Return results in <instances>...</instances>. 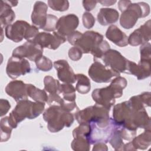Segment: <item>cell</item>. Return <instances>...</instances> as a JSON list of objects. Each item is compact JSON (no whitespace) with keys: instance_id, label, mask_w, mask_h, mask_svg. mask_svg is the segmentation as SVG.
Masks as SVG:
<instances>
[{"instance_id":"obj_1","label":"cell","mask_w":151,"mask_h":151,"mask_svg":"<svg viewBox=\"0 0 151 151\" xmlns=\"http://www.w3.org/2000/svg\"><path fill=\"white\" fill-rule=\"evenodd\" d=\"M127 84L126 78L120 76L116 77L111 80L109 86L95 89L92 93V98L96 104L110 110L115 103V99L122 96L123 90Z\"/></svg>"},{"instance_id":"obj_2","label":"cell","mask_w":151,"mask_h":151,"mask_svg":"<svg viewBox=\"0 0 151 151\" xmlns=\"http://www.w3.org/2000/svg\"><path fill=\"white\" fill-rule=\"evenodd\" d=\"M45 103L32 102L27 99L17 102L15 109L8 116V122L13 129L26 118L33 119L39 116L44 111Z\"/></svg>"},{"instance_id":"obj_3","label":"cell","mask_w":151,"mask_h":151,"mask_svg":"<svg viewBox=\"0 0 151 151\" xmlns=\"http://www.w3.org/2000/svg\"><path fill=\"white\" fill-rule=\"evenodd\" d=\"M109 111L103 106L96 104L77 111L75 117L80 124H94L99 127L103 128L109 126L111 122V118L109 117Z\"/></svg>"},{"instance_id":"obj_4","label":"cell","mask_w":151,"mask_h":151,"mask_svg":"<svg viewBox=\"0 0 151 151\" xmlns=\"http://www.w3.org/2000/svg\"><path fill=\"white\" fill-rule=\"evenodd\" d=\"M43 119L47 123L48 129L52 133L58 132L64 127H69L74 120L71 113L56 104L51 105L44 111Z\"/></svg>"},{"instance_id":"obj_5","label":"cell","mask_w":151,"mask_h":151,"mask_svg":"<svg viewBox=\"0 0 151 151\" xmlns=\"http://www.w3.org/2000/svg\"><path fill=\"white\" fill-rule=\"evenodd\" d=\"M150 14V6L145 2L131 3L122 12L120 24L124 29L133 28L140 18H144Z\"/></svg>"},{"instance_id":"obj_6","label":"cell","mask_w":151,"mask_h":151,"mask_svg":"<svg viewBox=\"0 0 151 151\" xmlns=\"http://www.w3.org/2000/svg\"><path fill=\"white\" fill-rule=\"evenodd\" d=\"M103 40L101 34L93 31H88L81 34L74 46L78 48L83 53H90L93 55Z\"/></svg>"},{"instance_id":"obj_7","label":"cell","mask_w":151,"mask_h":151,"mask_svg":"<svg viewBox=\"0 0 151 151\" xmlns=\"http://www.w3.org/2000/svg\"><path fill=\"white\" fill-rule=\"evenodd\" d=\"M101 59L107 67L120 74H127L129 60L123 56L119 51L109 49L104 53Z\"/></svg>"},{"instance_id":"obj_8","label":"cell","mask_w":151,"mask_h":151,"mask_svg":"<svg viewBox=\"0 0 151 151\" xmlns=\"http://www.w3.org/2000/svg\"><path fill=\"white\" fill-rule=\"evenodd\" d=\"M88 75L93 81L98 83H109L120 73L113 71L98 61H94L88 69Z\"/></svg>"},{"instance_id":"obj_9","label":"cell","mask_w":151,"mask_h":151,"mask_svg":"<svg viewBox=\"0 0 151 151\" xmlns=\"http://www.w3.org/2000/svg\"><path fill=\"white\" fill-rule=\"evenodd\" d=\"M31 71L30 64L27 60L16 56H12L8 61L6 73L9 77L15 79Z\"/></svg>"},{"instance_id":"obj_10","label":"cell","mask_w":151,"mask_h":151,"mask_svg":"<svg viewBox=\"0 0 151 151\" xmlns=\"http://www.w3.org/2000/svg\"><path fill=\"white\" fill-rule=\"evenodd\" d=\"M65 41L66 38L65 37L54 31L52 34L46 32H39L33 42L42 48H47L51 50H56Z\"/></svg>"},{"instance_id":"obj_11","label":"cell","mask_w":151,"mask_h":151,"mask_svg":"<svg viewBox=\"0 0 151 151\" xmlns=\"http://www.w3.org/2000/svg\"><path fill=\"white\" fill-rule=\"evenodd\" d=\"M43 48L34 42L27 41L13 50L12 56L27 58L30 61H35L42 55Z\"/></svg>"},{"instance_id":"obj_12","label":"cell","mask_w":151,"mask_h":151,"mask_svg":"<svg viewBox=\"0 0 151 151\" xmlns=\"http://www.w3.org/2000/svg\"><path fill=\"white\" fill-rule=\"evenodd\" d=\"M78 24V18L75 14H70L63 16L58 19L56 25L57 32L66 38L76 31Z\"/></svg>"},{"instance_id":"obj_13","label":"cell","mask_w":151,"mask_h":151,"mask_svg":"<svg viewBox=\"0 0 151 151\" xmlns=\"http://www.w3.org/2000/svg\"><path fill=\"white\" fill-rule=\"evenodd\" d=\"M30 25L25 21H17L5 28V36L8 39L15 42H19L25 38L27 29Z\"/></svg>"},{"instance_id":"obj_14","label":"cell","mask_w":151,"mask_h":151,"mask_svg":"<svg viewBox=\"0 0 151 151\" xmlns=\"http://www.w3.org/2000/svg\"><path fill=\"white\" fill-rule=\"evenodd\" d=\"M150 24V20H148L134 30L128 37V44L132 46H137L149 42L151 34Z\"/></svg>"},{"instance_id":"obj_15","label":"cell","mask_w":151,"mask_h":151,"mask_svg":"<svg viewBox=\"0 0 151 151\" xmlns=\"http://www.w3.org/2000/svg\"><path fill=\"white\" fill-rule=\"evenodd\" d=\"M53 66L56 69L58 79L64 83L73 84L76 81V75L67 61L59 60L54 61Z\"/></svg>"},{"instance_id":"obj_16","label":"cell","mask_w":151,"mask_h":151,"mask_svg":"<svg viewBox=\"0 0 151 151\" xmlns=\"http://www.w3.org/2000/svg\"><path fill=\"white\" fill-rule=\"evenodd\" d=\"M5 90L6 93L17 102L27 99V84L21 80H13L9 82L6 86Z\"/></svg>"},{"instance_id":"obj_17","label":"cell","mask_w":151,"mask_h":151,"mask_svg":"<svg viewBox=\"0 0 151 151\" xmlns=\"http://www.w3.org/2000/svg\"><path fill=\"white\" fill-rule=\"evenodd\" d=\"M47 11L48 6L45 2L42 1L35 2L31 14V21L33 24L43 29L47 22Z\"/></svg>"},{"instance_id":"obj_18","label":"cell","mask_w":151,"mask_h":151,"mask_svg":"<svg viewBox=\"0 0 151 151\" xmlns=\"http://www.w3.org/2000/svg\"><path fill=\"white\" fill-rule=\"evenodd\" d=\"M106 38L117 46L123 47L128 45V37L116 25L109 27L106 32Z\"/></svg>"},{"instance_id":"obj_19","label":"cell","mask_w":151,"mask_h":151,"mask_svg":"<svg viewBox=\"0 0 151 151\" xmlns=\"http://www.w3.org/2000/svg\"><path fill=\"white\" fill-rule=\"evenodd\" d=\"M119 14L117 10L113 8H101L97 14V20L101 25H107L117 21Z\"/></svg>"},{"instance_id":"obj_20","label":"cell","mask_w":151,"mask_h":151,"mask_svg":"<svg viewBox=\"0 0 151 151\" xmlns=\"http://www.w3.org/2000/svg\"><path fill=\"white\" fill-rule=\"evenodd\" d=\"M1 11H0V24L1 28H6L10 25L15 18L14 11L11 9L5 1H1Z\"/></svg>"},{"instance_id":"obj_21","label":"cell","mask_w":151,"mask_h":151,"mask_svg":"<svg viewBox=\"0 0 151 151\" xmlns=\"http://www.w3.org/2000/svg\"><path fill=\"white\" fill-rule=\"evenodd\" d=\"M135 150L146 149L151 144V131L145 130V131L137 136H135L131 142Z\"/></svg>"},{"instance_id":"obj_22","label":"cell","mask_w":151,"mask_h":151,"mask_svg":"<svg viewBox=\"0 0 151 151\" xmlns=\"http://www.w3.org/2000/svg\"><path fill=\"white\" fill-rule=\"evenodd\" d=\"M27 91L28 96L35 101L47 103L48 99L46 91L40 90L32 84H27Z\"/></svg>"},{"instance_id":"obj_23","label":"cell","mask_w":151,"mask_h":151,"mask_svg":"<svg viewBox=\"0 0 151 151\" xmlns=\"http://www.w3.org/2000/svg\"><path fill=\"white\" fill-rule=\"evenodd\" d=\"M76 89L71 84H60L58 94H61L63 97L62 98L64 100V101L68 103H72L76 101Z\"/></svg>"},{"instance_id":"obj_24","label":"cell","mask_w":151,"mask_h":151,"mask_svg":"<svg viewBox=\"0 0 151 151\" xmlns=\"http://www.w3.org/2000/svg\"><path fill=\"white\" fill-rule=\"evenodd\" d=\"M76 81H77L76 89L80 94L88 93L91 89V83L89 78L83 74H76Z\"/></svg>"},{"instance_id":"obj_25","label":"cell","mask_w":151,"mask_h":151,"mask_svg":"<svg viewBox=\"0 0 151 151\" xmlns=\"http://www.w3.org/2000/svg\"><path fill=\"white\" fill-rule=\"evenodd\" d=\"M44 90L49 94L58 93L60 86V82L50 76H45L44 78Z\"/></svg>"},{"instance_id":"obj_26","label":"cell","mask_w":151,"mask_h":151,"mask_svg":"<svg viewBox=\"0 0 151 151\" xmlns=\"http://www.w3.org/2000/svg\"><path fill=\"white\" fill-rule=\"evenodd\" d=\"M123 139L122 137L120 130L117 126L113 132L109 142L115 150H123L124 144L123 142Z\"/></svg>"},{"instance_id":"obj_27","label":"cell","mask_w":151,"mask_h":151,"mask_svg":"<svg viewBox=\"0 0 151 151\" xmlns=\"http://www.w3.org/2000/svg\"><path fill=\"white\" fill-rule=\"evenodd\" d=\"M1 142H6L11 136L12 127L8 122V117L6 116L1 119Z\"/></svg>"},{"instance_id":"obj_28","label":"cell","mask_w":151,"mask_h":151,"mask_svg":"<svg viewBox=\"0 0 151 151\" xmlns=\"http://www.w3.org/2000/svg\"><path fill=\"white\" fill-rule=\"evenodd\" d=\"M71 146L74 150L88 151L90 149V143L86 138L78 137L74 138Z\"/></svg>"},{"instance_id":"obj_29","label":"cell","mask_w":151,"mask_h":151,"mask_svg":"<svg viewBox=\"0 0 151 151\" xmlns=\"http://www.w3.org/2000/svg\"><path fill=\"white\" fill-rule=\"evenodd\" d=\"M90 133L91 126L90 124H80L77 127L73 130V136L74 138L82 137L88 140Z\"/></svg>"},{"instance_id":"obj_30","label":"cell","mask_w":151,"mask_h":151,"mask_svg":"<svg viewBox=\"0 0 151 151\" xmlns=\"http://www.w3.org/2000/svg\"><path fill=\"white\" fill-rule=\"evenodd\" d=\"M35 62L37 68L42 71H48L53 67V64L51 60L44 55L39 57Z\"/></svg>"},{"instance_id":"obj_31","label":"cell","mask_w":151,"mask_h":151,"mask_svg":"<svg viewBox=\"0 0 151 151\" xmlns=\"http://www.w3.org/2000/svg\"><path fill=\"white\" fill-rule=\"evenodd\" d=\"M48 6L53 10L57 11H65L69 8V2L65 0H49Z\"/></svg>"},{"instance_id":"obj_32","label":"cell","mask_w":151,"mask_h":151,"mask_svg":"<svg viewBox=\"0 0 151 151\" xmlns=\"http://www.w3.org/2000/svg\"><path fill=\"white\" fill-rule=\"evenodd\" d=\"M109 49H110L109 44L106 40H103L93 54L94 61H97L98 59L101 58L104 53Z\"/></svg>"},{"instance_id":"obj_33","label":"cell","mask_w":151,"mask_h":151,"mask_svg":"<svg viewBox=\"0 0 151 151\" xmlns=\"http://www.w3.org/2000/svg\"><path fill=\"white\" fill-rule=\"evenodd\" d=\"M151 45L147 42L141 45L140 47V60L151 61Z\"/></svg>"},{"instance_id":"obj_34","label":"cell","mask_w":151,"mask_h":151,"mask_svg":"<svg viewBox=\"0 0 151 151\" xmlns=\"http://www.w3.org/2000/svg\"><path fill=\"white\" fill-rule=\"evenodd\" d=\"M58 19L56 16L52 14H48L46 24L43 29L48 32L54 31L56 29V25Z\"/></svg>"},{"instance_id":"obj_35","label":"cell","mask_w":151,"mask_h":151,"mask_svg":"<svg viewBox=\"0 0 151 151\" xmlns=\"http://www.w3.org/2000/svg\"><path fill=\"white\" fill-rule=\"evenodd\" d=\"M82 20H83V26L87 29L91 28L94 26L96 21L93 15L88 12H84L83 15Z\"/></svg>"},{"instance_id":"obj_36","label":"cell","mask_w":151,"mask_h":151,"mask_svg":"<svg viewBox=\"0 0 151 151\" xmlns=\"http://www.w3.org/2000/svg\"><path fill=\"white\" fill-rule=\"evenodd\" d=\"M39 33L38 28L34 25H30L27 29L24 39L27 41L33 42L37 35Z\"/></svg>"},{"instance_id":"obj_37","label":"cell","mask_w":151,"mask_h":151,"mask_svg":"<svg viewBox=\"0 0 151 151\" xmlns=\"http://www.w3.org/2000/svg\"><path fill=\"white\" fill-rule=\"evenodd\" d=\"M82 54L83 52L81 51L76 46L71 47L68 51V57L73 61H78L80 60L82 57Z\"/></svg>"},{"instance_id":"obj_38","label":"cell","mask_w":151,"mask_h":151,"mask_svg":"<svg viewBox=\"0 0 151 151\" xmlns=\"http://www.w3.org/2000/svg\"><path fill=\"white\" fill-rule=\"evenodd\" d=\"M11 108V104L9 102L5 99H1L0 100V111L1 117L5 115Z\"/></svg>"},{"instance_id":"obj_39","label":"cell","mask_w":151,"mask_h":151,"mask_svg":"<svg viewBox=\"0 0 151 151\" xmlns=\"http://www.w3.org/2000/svg\"><path fill=\"white\" fill-rule=\"evenodd\" d=\"M81 34H82V33H81L80 32H79L78 31H75L73 33H71L70 35H69L67 37V41H68V42L70 44L74 45L76 42L81 37Z\"/></svg>"},{"instance_id":"obj_40","label":"cell","mask_w":151,"mask_h":151,"mask_svg":"<svg viewBox=\"0 0 151 151\" xmlns=\"http://www.w3.org/2000/svg\"><path fill=\"white\" fill-rule=\"evenodd\" d=\"M97 3V1L84 0L83 1V5L87 11H90L96 7Z\"/></svg>"},{"instance_id":"obj_41","label":"cell","mask_w":151,"mask_h":151,"mask_svg":"<svg viewBox=\"0 0 151 151\" xmlns=\"http://www.w3.org/2000/svg\"><path fill=\"white\" fill-rule=\"evenodd\" d=\"M107 147L106 146V145L105 144V143L104 142H97L94 143V147L93 148V151H96V150H107Z\"/></svg>"},{"instance_id":"obj_42","label":"cell","mask_w":151,"mask_h":151,"mask_svg":"<svg viewBox=\"0 0 151 151\" xmlns=\"http://www.w3.org/2000/svg\"><path fill=\"white\" fill-rule=\"evenodd\" d=\"M132 3L130 1H119L118 2V7L120 9V11L122 12L123 11H124L127 7Z\"/></svg>"},{"instance_id":"obj_43","label":"cell","mask_w":151,"mask_h":151,"mask_svg":"<svg viewBox=\"0 0 151 151\" xmlns=\"http://www.w3.org/2000/svg\"><path fill=\"white\" fill-rule=\"evenodd\" d=\"M97 2L100 3L103 6H110L116 2V1H99Z\"/></svg>"},{"instance_id":"obj_44","label":"cell","mask_w":151,"mask_h":151,"mask_svg":"<svg viewBox=\"0 0 151 151\" xmlns=\"http://www.w3.org/2000/svg\"><path fill=\"white\" fill-rule=\"evenodd\" d=\"M5 2L11 7L16 6L18 3L17 1H5Z\"/></svg>"}]
</instances>
